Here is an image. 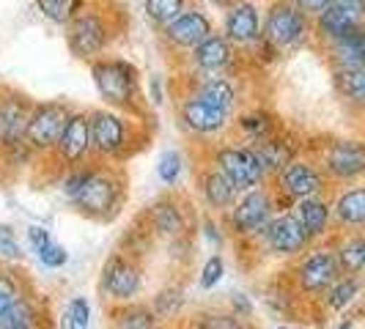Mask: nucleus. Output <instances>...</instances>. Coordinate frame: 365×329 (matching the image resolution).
<instances>
[{"mask_svg":"<svg viewBox=\"0 0 365 329\" xmlns=\"http://www.w3.org/2000/svg\"><path fill=\"white\" fill-rule=\"evenodd\" d=\"M127 22V11L118 0H86L63 28L66 50L83 63L105 58L110 47L124 36Z\"/></svg>","mask_w":365,"mask_h":329,"instance_id":"f257e3e1","label":"nucleus"},{"mask_svg":"<svg viewBox=\"0 0 365 329\" xmlns=\"http://www.w3.org/2000/svg\"><path fill=\"white\" fill-rule=\"evenodd\" d=\"M88 72L96 96L102 99L105 108L135 115L140 121L151 118V105L143 93V74L132 61L118 55H105L88 63Z\"/></svg>","mask_w":365,"mask_h":329,"instance_id":"f03ea898","label":"nucleus"},{"mask_svg":"<svg viewBox=\"0 0 365 329\" xmlns=\"http://www.w3.org/2000/svg\"><path fill=\"white\" fill-rule=\"evenodd\" d=\"M91 127L93 160H102V162H124L129 157H135L151 137L148 121H140L135 115L118 113L105 105L91 110Z\"/></svg>","mask_w":365,"mask_h":329,"instance_id":"7ed1b4c3","label":"nucleus"},{"mask_svg":"<svg viewBox=\"0 0 365 329\" xmlns=\"http://www.w3.org/2000/svg\"><path fill=\"white\" fill-rule=\"evenodd\" d=\"M127 203V179L113 162L91 160L86 182L74 195L72 206L93 222H113Z\"/></svg>","mask_w":365,"mask_h":329,"instance_id":"20e7f679","label":"nucleus"},{"mask_svg":"<svg viewBox=\"0 0 365 329\" xmlns=\"http://www.w3.org/2000/svg\"><path fill=\"white\" fill-rule=\"evenodd\" d=\"M261 33L264 44L283 58L313 41V17L299 11L292 0H264Z\"/></svg>","mask_w":365,"mask_h":329,"instance_id":"39448f33","label":"nucleus"},{"mask_svg":"<svg viewBox=\"0 0 365 329\" xmlns=\"http://www.w3.org/2000/svg\"><path fill=\"white\" fill-rule=\"evenodd\" d=\"M176 121L187 137L201 140V143H215V140L228 137V132H234L231 113L203 102L201 96L179 85H176Z\"/></svg>","mask_w":365,"mask_h":329,"instance_id":"423d86ee","label":"nucleus"},{"mask_svg":"<svg viewBox=\"0 0 365 329\" xmlns=\"http://www.w3.org/2000/svg\"><path fill=\"white\" fill-rule=\"evenodd\" d=\"M206 162L212 167H217L220 173L228 179V182L237 187V192H247L253 187L267 184V176L258 164L253 148L242 140H231V137H222L215 140L212 146L206 148Z\"/></svg>","mask_w":365,"mask_h":329,"instance_id":"0eeeda50","label":"nucleus"},{"mask_svg":"<svg viewBox=\"0 0 365 329\" xmlns=\"http://www.w3.org/2000/svg\"><path fill=\"white\" fill-rule=\"evenodd\" d=\"M215 28L217 25H215V17H212V9L203 6L201 0H190V6L179 17L173 19L170 25H165L163 31H157V44H160V50L168 58L179 61L195 44H201Z\"/></svg>","mask_w":365,"mask_h":329,"instance_id":"6e6552de","label":"nucleus"},{"mask_svg":"<svg viewBox=\"0 0 365 329\" xmlns=\"http://www.w3.org/2000/svg\"><path fill=\"white\" fill-rule=\"evenodd\" d=\"M274 214H277V192L267 182L239 195L237 203L225 212V225L239 239H253L256 241Z\"/></svg>","mask_w":365,"mask_h":329,"instance_id":"1a4fd4ad","label":"nucleus"},{"mask_svg":"<svg viewBox=\"0 0 365 329\" xmlns=\"http://www.w3.org/2000/svg\"><path fill=\"white\" fill-rule=\"evenodd\" d=\"M242 61H245V55L225 38V33L220 28H215L201 44H195L190 53L182 55L176 61V66L182 69L179 74H198V77H203V74L239 72Z\"/></svg>","mask_w":365,"mask_h":329,"instance_id":"9d476101","label":"nucleus"},{"mask_svg":"<svg viewBox=\"0 0 365 329\" xmlns=\"http://www.w3.org/2000/svg\"><path fill=\"white\" fill-rule=\"evenodd\" d=\"M261 22H264V0H237L231 9L222 11L220 31L245 55V61H250L264 41Z\"/></svg>","mask_w":365,"mask_h":329,"instance_id":"9b49d317","label":"nucleus"},{"mask_svg":"<svg viewBox=\"0 0 365 329\" xmlns=\"http://www.w3.org/2000/svg\"><path fill=\"white\" fill-rule=\"evenodd\" d=\"M99 291L110 305L138 302V296L143 291V269L138 258L129 253H113L102 266Z\"/></svg>","mask_w":365,"mask_h":329,"instance_id":"f8f14e48","label":"nucleus"},{"mask_svg":"<svg viewBox=\"0 0 365 329\" xmlns=\"http://www.w3.org/2000/svg\"><path fill=\"white\" fill-rule=\"evenodd\" d=\"M72 110V105L63 102V99H47V102L34 105L31 121L25 129V146L31 148V154H53Z\"/></svg>","mask_w":365,"mask_h":329,"instance_id":"ddd939ff","label":"nucleus"},{"mask_svg":"<svg viewBox=\"0 0 365 329\" xmlns=\"http://www.w3.org/2000/svg\"><path fill=\"white\" fill-rule=\"evenodd\" d=\"M272 184L277 198H286V201L294 203V201H302V198L322 195L327 189V173L322 170V164H316L313 160L294 157L292 162L274 176Z\"/></svg>","mask_w":365,"mask_h":329,"instance_id":"4468645a","label":"nucleus"},{"mask_svg":"<svg viewBox=\"0 0 365 329\" xmlns=\"http://www.w3.org/2000/svg\"><path fill=\"white\" fill-rule=\"evenodd\" d=\"M176 85L187 88L195 96H201L203 102L215 105V108L225 110L231 115H237L242 108V85H239V72L228 74H179Z\"/></svg>","mask_w":365,"mask_h":329,"instance_id":"2eb2a0df","label":"nucleus"},{"mask_svg":"<svg viewBox=\"0 0 365 329\" xmlns=\"http://www.w3.org/2000/svg\"><path fill=\"white\" fill-rule=\"evenodd\" d=\"M256 244H261L264 253L274 258H297L302 256L313 241L292 212H277L269 219V225L264 228V234L256 239Z\"/></svg>","mask_w":365,"mask_h":329,"instance_id":"dca6fc26","label":"nucleus"},{"mask_svg":"<svg viewBox=\"0 0 365 329\" xmlns=\"http://www.w3.org/2000/svg\"><path fill=\"white\" fill-rule=\"evenodd\" d=\"M53 157L63 167L91 162L93 160V127L91 110H72L66 127L61 132L58 143L53 148Z\"/></svg>","mask_w":365,"mask_h":329,"instance_id":"f3484780","label":"nucleus"},{"mask_svg":"<svg viewBox=\"0 0 365 329\" xmlns=\"http://www.w3.org/2000/svg\"><path fill=\"white\" fill-rule=\"evenodd\" d=\"M341 277V266H338V256L329 247H308L305 256L297 261L294 266V283L302 293H324Z\"/></svg>","mask_w":365,"mask_h":329,"instance_id":"a211bd4d","label":"nucleus"},{"mask_svg":"<svg viewBox=\"0 0 365 329\" xmlns=\"http://www.w3.org/2000/svg\"><path fill=\"white\" fill-rule=\"evenodd\" d=\"M322 170L335 182H354L365 176V140L357 137H335L322 151Z\"/></svg>","mask_w":365,"mask_h":329,"instance_id":"6ab92c4d","label":"nucleus"},{"mask_svg":"<svg viewBox=\"0 0 365 329\" xmlns=\"http://www.w3.org/2000/svg\"><path fill=\"white\" fill-rule=\"evenodd\" d=\"M34 105L36 102L22 91L0 85V148L3 151H11L25 143V129L31 121Z\"/></svg>","mask_w":365,"mask_h":329,"instance_id":"aec40b11","label":"nucleus"},{"mask_svg":"<svg viewBox=\"0 0 365 329\" xmlns=\"http://www.w3.org/2000/svg\"><path fill=\"white\" fill-rule=\"evenodd\" d=\"M357 25H365V0H329L324 11L313 17V41L327 44Z\"/></svg>","mask_w":365,"mask_h":329,"instance_id":"412c9836","label":"nucleus"},{"mask_svg":"<svg viewBox=\"0 0 365 329\" xmlns=\"http://www.w3.org/2000/svg\"><path fill=\"white\" fill-rule=\"evenodd\" d=\"M195 182H198V192H201V201L206 203V209H212L217 214H225L237 203L239 198L237 187L209 162L203 164V170H198Z\"/></svg>","mask_w":365,"mask_h":329,"instance_id":"4be33fe9","label":"nucleus"},{"mask_svg":"<svg viewBox=\"0 0 365 329\" xmlns=\"http://www.w3.org/2000/svg\"><path fill=\"white\" fill-rule=\"evenodd\" d=\"M322 50H324V58L329 61L332 69L365 66V25H357V28L346 31L344 36L322 44Z\"/></svg>","mask_w":365,"mask_h":329,"instance_id":"5701e85b","label":"nucleus"},{"mask_svg":"<svg viewBox=\"0 0 365 329\" xmlns=\"http://www.w3.org/2000/svg\"><path fill=\"white\" fill-rule=\"evenodd\" d=\"M148 231L160 234V236L184 239L187 231V212L179 198L165 195L148 206Z\"/></svg>","mask_w":365,"mask_h":329,"instance_id":"b1692460","label":"nucleus"},{"mask_svg":"<svg viewBox=\"0 0 365 329\" xmlns=\"http://www.w3.org/2000/svg\"><path fill=\"white\" fill-rule=\"evenodd\" d=\"M253 148V154H256L258 164H261V170H264V176H267V182H272L274 176L286 167V164L292 162L294 157H297V151L299 146L294 143L292 137H286L280 129L274 132L272 137H267V140H261L256 143Z\"/></svg>","mask_w":365,"mask_h":329,"instance_id":"393cba45","label":"nucleus"},{"mask_svg":"<svg viewBox=\"0 0 365 329\" xmlns=\"http://www.w3.org/2000/svg\"><path fill=\"white\" fill-rule=\"evenodd\" d=\"M292 214L299 219V225L305 228V234L311 236V241L327 236L329 222H332V206H329L322 195L316 198H302V201L292 203Z\"/></svg>","mask_w":365,"mask_h":329,"instance_id":"a878e982","label":"nucleus"},{"mask_svg":"<svg viewBox=\"0 0 365 329\" xmlns=\"http://www.w3.org/2000/svg\"><path fill=\"white\" fill-rule=\"evenodd\" d=\"M234 132H239L242 143L256 146V143L272 137L274 132H277V118H274L269 110H261V108L239 110L237 115H234Z\"/></svg>","mask_w":365,"mask_h":329,"instance_id":"bb28decb","label":"nucleus"},{"mask_svg":"<svg viewBox=\"0 0 365 329\" xmlns=\"http://www.w3.org/2000/svg\"><path fill=\"white\" fill-rule=\"evenodd\" d=\"M332 88L346 108L365 113V66L332 69Z\"/></svg>","mask_w":365,"mask_h":329,"instance_id":"cd10ccee","label":"nucleus"},{"mask_svg":"<svg viewBox=\"0 0 365 329\" xmlns=\"http://www.w3.org/2000/svg\"><path fill=\"white\" fill-rule=\"evenodd\" d=\"M110 329H160V318L151 305L127 302L110 308Z\"/></svg>","mask_w":365,"mask_h":329,"instance_id":"c85d7f7f","label":"nucleus"},{"mask_svg":"<svg viewBox=\"0 0 365 329\" xmlns=\"http://www.w3.org/2000/svg\"><path fill=\"white\" fill-rule=\"evenodd\" d=\"M332 214L346 228H363L365 225V187H351L338 195L332 203Z\"/></svg>","mask_w":365,"mask_h":329,"instance_id":"c756f323","label":"nucleus"},{"mask_svg":"<svg viewBox=\"0 0 365 329\" xmlns=\"http://www.w3.org/2000/svg\"><path fill=\"white\" fill-rule=\"evenodd\" d=\"M0 329H41V313L36 308V299L25 293L9 310L0 313Z\"/></svg>","mask_w":365,"mask_h":329,"instance_id":"7c9ffc66","label":"nucleus"},{"mask_svg":"<svg viewBox=\"0 0 365 329\" xmlns=\"http://www.w3.org/2000/svg\"><path fill=\"white\" fill-rule=\"evenodd\" d=\"M187 6H190V0H143L140 9H143V17L151 25V31L157 33L179 17Z\"/></svg>","mask_w":365,"mask_h":329,"instance_id":"2f4dec72","label":"nucleus"},{"mask_svg":"<svg viewBox=\"0 0 365 329\" xmlns=\"http://www.w3.org/2000/svg\"><path fill=\"white\" fill-rule=\"evenodd\" d=\"M357 293H360V280H357V274H341L327 291H324V305H327L329 310L341 313V310H346L349 305L357 299Z\"/></svg>","mask_w":365,"mask_h":329,"instance_id":"473e14b6","label":"nucleus"},{"mask_svg":"<svg viewBox=\"0 0 365 329\" xmlns=\"http://www.w3.org/2000/svg\"><path fill=\"white\" fill-rule=\"evenodd\" d=\"M341 274H360L365 269V239L349 236L335 247Z\"/></svg>","mask_w":365,"mask_h":329,"instance_id":"72a5a7b5","label":"nucleus"},{"mask_svg":"<svg viewBox=\"0 0 365 329\" xmlns=\"http://www.w3.org/2000/svg\"><path fill=\"white\" fill-rule=\"evenodd\" d=\"M86 0H34L36 11L55 28H66V22L77 14V9Z\"/></svg>","mask_w":365,"mask_h":329,"instance_id":"f704fd0d","label":"nucleus"},{"mask_svg":"<svg viewBox=\"0 0 365 329\" xmlns=\"http://www.w3.org/2000/svg\"><path fill=\"white\" fill-rule=\"evenodd\" d=\"M184 167H187V160L179 148H165L157 160V179L165 184V187H176L179 179H182Z\"/></svg>","mask_w":365,"mask_h":329,"instance_id":"c9c22d12","label":"nucleus"},{"mask_svg":"<svg viewBox=\"0 0 365 329\" xmlns=\"http://www.w3.org/2000/svg\"><path fill=\"white\" fill-rule=\"evenodd\" d=\"M184 308V291L179 286H168L151 299V310L157 313L160 321H173Z\"/></svg>","mask_w":365,"mask_h":329,"instance_id":"e433bc0d","label":"nucleus"},{"mask_svg":"<svg viewBox=\"0 0 365 329\" xmlns=\"http://www.w3.org/2000/svg\"><path fill=\"white\" fill-rule=\"evenodd\" d=\"M25 296L22 288V277L14 274L11 269H0V313L9 310L14 302H19Z\"/></svg>","mask_w":365,"mask_h":329,"instance_id":"4c0bfd02","label":"nucleus"},{"mask_svg":"<svg viewBox=\"0 0 365 329\" xmlns=\"http://www.w3.org/2000/svg\"><path fill=\"white\" fill-rule=\"evenodd\" d=\"M222 277H225V261H222L220 253H215V256H209L203 261L201 272H198V286L203 291H212V288H217Z\"/></svg>","mask_w":365,"mask_h":329,"instance_id":"58836bf2","label":"nucleus"},{"mask_svg":"<svg viewBox=\"0 0 365 329\" xmlns=\"http://www.w3.org/2000/svg\"><path fill=\"white\" fill-rule=\"evenodd\" d=\"M195 329H245V318H239L234 313H203L201 321H198V327Z\"/></svg>","mask_w":365,"mask_h":329,"instance_id":"ea45409f","label":"nucleus"},{"mask_svg":"<svg viewBox=\"0 0 365 329\" xmlns=\"http://www.w3.org/2000/svg\"><path fill=\"white\" fill-rule=\"evenodd\" d=\"M38 263L44 266V269H63L66 263H69V250L63 247V244H58V241H53V244H47L41 253H38Z\"/></svg>","mask_w":365,"mask_h":329,"instance_id":"a19ab883","label":"nucleus"},{"mask_svg":"<svg viewBox=\"0 0 365 329\" xmlns=\"http://www.w3.org/2000/svg\"><path fill=\"white\" fill-rule=\"evenodd\" d=\"M0 258H9V261H19L22 258V247H19L17 234L6 222H0Z\"/></svg>","mask_w":365,"mask_h":329,"instance_id":"79ce46f5","label":"nucleus"},{"mask_svg":"<svg viewBox=\"0 0 365 329\" xmlns=\"http://www.w3.org/2000/svg\"><path fill=\"white\" fill-rule=\"evenodd\" d=\"M66 313H69V318L74 321V327L77 329L91 327V305H88V299H86V296H72Z\"/></svg>","mask_w":365,"mask_h":329,"instance_id":"37998d69","label":"nucleus"},{"mask_svg":"<svg viewBox=\"0 0 365 329\" xmlns=\"http://www.w3.org/2000/svg\"><path fill=\"white\" fill-rule=\"evenodd\" d=\"M25 236H28V244H31V250H34L36 256L47 247V244H53V236H50V231H47L44 225H28Z\"/></svg>","mask_w":365,"mask_h":329,"instance_id":"c03bdc74","label":"nucleus"},{"mask_svg":"<svg viewBox=\"0 0 365 329\" xmlns=\"http://www.w3.org/2000/svg\"><path fill=\"white\" fill-rule=\"evenodd\" d=\"M146 99H148V105L151 108H163L165 105V83H163V77L160 74H151L148 77V93H146Z\"/></svg>","mask_w":365,"mask_h":329,"instance_id":"a18cd8bd","label":"nucleus"},{"mask_svg":"<svg viewBox=\"0 0 365 329\" xmlns=\"http://www.w3.org/2000/svg\"><path fill=\"white\" fill-rule=\"evenodd\" d=\"M203 236H206V241H209V244H215V247H220V244L225 241L222 225H220L217 219H212V217L203 219Z\"/></svg>","mask_w":365,"mask_h":329,"instance_id":"49530a36","label":"nucleus"},{"mask_svg":"<svg viewBox=\"0 0 365 329\" xmlns=\"http://www.w3.org/2000/svg\"><path fill=\"white\" fill-rule=\"evenodd\" d=\"M231 313L247 321V318L253 315V302H250L245 293H234V299H231Z\"/></svg>","mask_w":365,"mask_h":329,"instance_id":"de8ad7c7","label":"nucleus"},{"mask_svg":"<svg viewBox=\"0 0 365 329\" xmlns=\"http://www.w3.org/2000/svg\"><path fill=\"white\" fill-rule=\"evenodd\" d=\"M292 3L299 9V11H305L308 17H319V14L324 11V6H327L329 0H292Z\"/></svg>","mask_w":365,"mask_h":329,"instance_id":"09e8293b","label":"nucleus"},{"mask_svg":"<svg viewBox=\"0 0 365 329\" xmlns=\"http://www.w3.org/2000/svg\"><path fill=\"white\" fill-rule=\"evenodd\" d=\"M237 0H209V9H217V11H225V9H231Z\"/></svg>","mask_w":365,"mask_h":329,"instance_id":"8fccbe9b","label":"nucleus"},{"mask_svg":"<svg viewBox=\"0 0 365 329\" xmlns=\"http://www.w3.org/2000/svg\"><path fill=\"white\" fill-rule=\"evenodd\" d=\"M58 329H77V327H74V321L69 318V313H63V315H61V321H58Z\"/></svg>","mask_w":365,"mask_h":329,"instance_id":"3c124183","label":"nucleus"},{"mask_svg":"<svg viewBox=\"0 0 365 329\" xmlns=\"http://www.w3.org/2000/svg\"><path fill=\"white\" fill-rule=\"evenodd\" d=\"M338 329H351V324H349V321H344V324H341Z\"/></svg>","mask_w":365,"mask_h":329,"instance_id":"603ef678","label":"nucleus"},{"mask_svg":"<svg viewBox=\"0 0 365 329\" xmlns=\"http://www.w3.org/2000/svg\"><path fill=\"white\" fill-rule=\"evenodd\" d=\"M277 329H292V327H277Z\"/></svg>","mask_w":365,"mask_h":329,"instance_id":"864d4df0","label":"nucleus"}]
</instances>
